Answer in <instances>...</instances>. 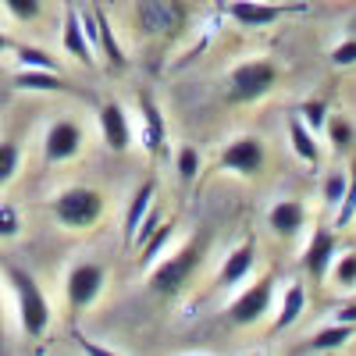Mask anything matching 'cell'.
I'll use <instances>...</instances> for the list:
<instances>
[{
    "mask_svg": "<svg viewBox=\"0 0 356 356\" xmlns=\"http://www.w3.org/2000/svg\"><path fill=\"white\" fill-rule=\"evenodd\" d=\"M8 282L15 285V292H18V317H22V332L29 335V339H40V335H47V328H50V303H47V296H43V289L29 278L25 271H18V267H11L8 271Z\"/></svg>",
    "mask_w": 356,
    "mask_h": 356,
    "instance_id": "1",
    "label": "cell"
},
{
    "mask_svg": "<svg viewBox=\"0 0 356 356\" xmlns=\"http://www.w3.org/2000/svg\"><path fill=\"white\" fill-rule=\"evenodd\" d=\"M104 214V196L97 189H65L54 200V218L65 228H89Z\"/></svg>",
    "mask_w": 356,
    "mask_h": 356,
    "instance_id": "2",
    "label": "cell"
},
{
    "mask_svg": "<svg viewBox=\"0 0 356 356\" xmlns=\"http://www.w3.org/2000/svg\"><path fill=\"white\" fill-rule=\"evenodd\" d=\"M196 264H200V246L196 243L193 246H182L178 253H171L168 260L157 264V271L150 275V289L157 296H178V292L186 289V282L193 278Z\"/></svg>",
    "mask_w": 356,
    "mask_h": 356,
    "instance_id": "3",
    "label": "cell"
},
{
    "mask_svg": "<svg viewBox=\"0 0 356 356\" xmlns=\"http://www.w3.org/2000/svg\"><path fill=\"white\" fill-rule=\"evenodd\" d=\"M278 79V68L271 61H243L239 68L232 72L228 79V89H232V100H239V104H250V100H260L267 89L275 86Z\"/></svg>",
    "mask_w": 356,
    "mask_h": 356,
    "instance_id": "4",
    "label": "cell"
},
{
    "mask_svg": "<svg viewBox=\"0 0 356 356\" xmlns=\"http://www.w3.org/2000/svg\"><path fill=\"white\" fill-rule=\"evenodd\" d=\"M107 271L100 264H75L68 275V303L75 310H86L89 303H97V296L104 292Z\"/></svg>",
    "mask_w": 356,
    "mask_h": 356,
    "instance_id": "5",
    "label": "cell"
},
{
    "mask_svg": "<svg viewBox=\"0 0 356 356\" xmlns=\"http://www.w3.org/2000/svg\"><path fill=\"white\" fill-rule=\"evenodd\" d=\"M271 292H275V278L267 275V278H260L257 285H250L246 292H239V300L228 307V317H232L235 324H253V321H260V317L267 314V307H271Z\"/></svg>",
    "mask_w": 356,
    "mask_h": 356,
    "instance_id": "6",
    "label": "cell"
},
{
    "mask_svg": "<svg viewBox=\"0 0 356 356\" xmlns=\"http://www.w3.org/2000/svg\"><path fill=\"white\" fill-rule=\"evenodd\" d=\"M82 146V129L75 122H54L50 132H47V143H43V154L50 164H61V161H72Z\"/></svg>",
    "mask_w": 356,
    "mask_h": 356,
    "instance_id": "7",
    "label": "cell"
},
{
    "mask_svg": "<svg viewBox=\"0 0 356 356\" xmlns=\"http://www.w3.org/2000/svg\"><path fill=\"white\" fill-rule=\"evenodd\" d=\"M260 164H264V146H260V139H253V136L232 139L225 150H221V168H228V171L253 175V171H260Z\"/></svg>",
    "mask_w": 356,
    "mask_h": 356,
    "instance_id": "8",
    "label": "cell"
},
{
    "mask_svg": "<svg viewBox=\"0 0 356 356\" xmlns=\"http://www.w3.org/2000/svg\"><path fill=\"white\" fill-rule=\"evenodd\" d=\"M332 260H335V232L332 228H317L314 239L303 253V267L314 282H324V275L332 271Z\"/></svg>",
    "mask_w": 356,
    "mask_h": 356,
    "instance_id": "9",
    "label": "cell"
},
{
    "mask_svg": "<svg viewBox=\"0 0 356 356\" xmlns=\"http://www.w3.org/2000/svg\"><path fill=\"white\" fill-rule=\"evenodd\" d=\"M100 129H104V143L111 146V150H129V143H132V129H129V118L125 111L118 107V104H107L100 111Z\"/></svg>",
    "mask_w": 356,
    "mask_h": 356,
    "instance_id": "10",
    "label": "cell"
},
{
    "mask_svg": "<svg viewBox=\"0 0 356 356\" xmlns=\"http://www.w3.org/2000/svg\"><path fill=\"white\" fill-rule=\"evenodd\" d=\"M228 11H232V18L239 22V25H271V22H278V18H282L285 11H292V8L260 4V0H232Z\"/></svg>",
    "mask_w": 356,
    "mask_h": 356,
    "instance_id": "11",
    "label": "cell"
},
{
    "mask_svg": "<svg viewBox=\"0 0 356 356\" xmlns=\"http://www.w3.org/2000/svg\"><path fill=\"white\" fill-rule=\"evenodd\" d=\"M267 225H271L278 235H296L303 225H307V211H303V203L300 200H282L271 207V214H267Z\"/></svg>",
    "mask_w": 356,
    "mask_h": 356,
    "instance_id": "12",
    "label": "cell"
},
{
    "mask_svg": "<svg viewBox=\"0 0 356 356\" xmlns=\"http://www.w3.org/2000/svg\"><path fill=\"white\" fill-rule=\"evenodd\" d=\"M65 50H68V57H75V61H82V65H93V43L86 40V33H82V18L68 8V15H65Z\"/></svg>",
    "mask_w": 356,
    "mask_h": 356,
    "instance_id": "13",
    "label": "cell"
},
{
    "mask_svg": "<svg viewBox=\"0 0 356 356\" xmlns=\"http://www.w3.org/2000/svg\"><path fill=\"white\" fill-rule=\"evenodd\" d=\"M289 143H292V150H296V157L300 161H307L310 168L321 161V150H317V139H314V132L307 129V122L300 114L296 118H289Z\"/></svg>",
    "mask_w": 356,
    "mask_h": 356,
    "instance_id": "14",
    "label": "cell"
},
{
    "mask_svg": "<svg viewBox=\"0 0 356 356\" xmlns=\"http://www.w3.org/2000/svg\"><path fill=\"white\" fill-rule=\"evenodd\" d=\"M139 22L146 33H168L178 22V8H168L161 0H139Z\"/></svg>",
    "mask_w": 356,
    "mask_h": 356,
    "instance_id": "15",
    "label": "cell"
},
{
    "mask_svg": "<svg viewBox=\"0 0 356 356\" xmlns=\"http://www.w3.org/2000/svg\"><path fill=\"white\" fill-rule=\"evenodd\" d=\"M303 307H307V289H303L300 282H296V285H289V289H285V300H282V310H278V321H275V332L292 328V324L300 321Z\"/></svg>",
    "mask_w": 356,
    "mask_h": 356,
    "instance_id": "16",
    "label": "cell"
},
{
    "mask_svg": "<svg viewBox=\"0 0 356 356\" xmlns=\"http://www.w3.org/2000/svg\"><path fill=\"white\" fill-rule=\"evenodd\" d=\"M15 86L18 89H33V93H61L65 82L57 72H43V68H29L22 75H15Z\"/></svg>",
    "mask_w": 356,
    "mask_h": 356,
    "instance_id": "17",
    "label": "cell"
},
{
    "mask_svg": "<svg viewBox=\"0 0 356 356\" xmlns=\"http://www.w3.org/2000/svg\"><path fill=\"white\" fill-rule=\"evenodd\" d=\"M253 243H243L239 250H235L228 260H225V267H221V285H235V282H239V278H246L250 275V267H253Z\"/></svg>",
    "mask_w": 356,
    "mask_h": 356,
    "instance_id": "18",
    "label": "cell"
},
{
    "mask_svg": "<svg viewBox=\"0 0 356 356\" xmlns=\"http://www.w3.org/2000/svg\"><path fill=\"white\" fill-rule=\"evenodd\" d=\"M93 15H97V43L104 47L111 68L122 72V68H125V54H122V47H118V40H114V29H111V22H107V15H104L100 8H97Z\"/></svg>",
    "mask_w": 356,
    "mask_h": 356,
    "instance_id": "19",
    "label": "cell"
},
{
    "mask_svg": "<svg viewBox=\"0 0 356 356\" xmlns=\"http://www.w3.org/2000/svg\"><path fill=\"white\" fill-rule=\"evenodd\" d=\"M139 107H143V122H146V146L150 150H161L164 143V122H161V111L150 97H139Z\"/></svg>",
    "mask_w": 356,
    "mask_h": 356,
    "instance_id": "20",
    "label": "cell"
},
{
    "mask_svg": "<svg viewBox=\"0 0 356 356\" xmlns=\"http://www.w3.org/2000/svg\"><path fill=\"white\" fill-rule=\"evenodd\" d=\"M349 339H353V324H342V321H339V324H332V328H321V332L307 342V349H321V353H324V349H342Z\"/></svg>",
    "mask_w": 356,
    "mask_h": 356,
    "instance_id": "21",
    "label": "cell"
},
{
    "mask_svg": "<svg viewBox=\"0 0 356 356\" xmlns=\"http://www.w3.org/2000/svg\"><path fill=\"white\" fill-rule=\"evenodd\" d=\"M150 203H154V182H143V186L136 189L132 203H129V218H125V232H129V235H132V232L139 228L143 214L150 211Z\"/></svg>",
    "mask_w": 356,
    "mask_h": 356,
    "instance_id": "22",
    "label": "cell"
},
{
    "mask_svg": "<svg viewBox=\"0 0 356 356\" xmlns=\"http://www.w3.org/2000/svg\"><path fill=\"white\" fill-rule=\"evenodd\" d=\"M324 129H328V139L335 143V150H346V146H353V139H356L353 122H346V118H328Z\"/></svg>",
    "mask_w": 356,
    "mask_h": 356,
    "instance_id": "23",
    "label": "cell"
},
{
    "mask_svg": "<svg viewBox=\"0 0 356 356\" xmlns=\"http://www.w3.org/2000/svg\"><path fill=\"white\" fill-rule=\"evenodd\" d=\"M18 65H25V68H43V72H57V61H54L47 50H36V47H18Z\"/></svg>",
    "mask_w": 356,
    "mask_h": 356,
    "instance_id": "24",
    "label": "cell"
},
{
    "mask_svg": "<svg viewBox=\"0 0 356 356\" xmlns=\"http://www.w3.org/2000/svg\"><path fill=\"white\" fill-rule=\"evenodd\" d=\"M18 164H22V150L18 143H0V182L18 175Z\"/></svg>",
    "mask_w": 356,
    "mask_h": 356,
    "instance_id": "25",
    "label": "cell"
},
{
    "mask_svg": "<svg viewBox=\"0 0 356 356\" xmlns=\"http://www.w3.org/2000/svg\"><path fill=\"white\" fill-rule=\"evenodd\" d=\"M300 118L307 122L310 132H321L324 122H328V104H324V100H307V104L300 107Z\"/></svg>",
    "mask_w": 356,
    "mask_h": 356,
    "instance_id": "26",
    "label": "cell"
},
{
    "mask_svg": "<svg viewBox=\"0 0 356 356\" xmlns=\"http://www.w3.org/2000/svg\"><path fill=\"white\" fill-rule=\"evenodd\" d=\"M157 228H161V211H157V207L150 203V211H146V214H143V221H139V228L132 232V246H136V250H143V243H146V239H150V235H154Z\"/></svg>",
    "mask_w": 356,
    "mask_h": 356,
    "instance_id": "27",
    "label": "cell"
},
{
    "mask_svg": "<svg viewBox=\"0 0 356 356\" xmlns=\"http://www.w3.org/2000/svg\"><path fill=\"white\" fill-rule=\"evenodd\" d=\"M353 218H356V168H353V175H349L346 196H342V203H339V218H335V225H339V228H346Z\"/></svg>",
    "mask_w": 356,
    "mask_h": 356,
    "instance_id": "28",
    "label": "cell"
},
{
    "mask_svg": "<svg viewBox=\"0 0 356 356\" xmlns=\"http://www.w3.org/2000/svg\"><path fill=\"white\" fill-rule=\"evenodd\" d=\"M332 267H335V285L356 289V253H346V257L332 260Z\"/></svg>",
    "mask_w": 356,
    "mask_h": 356,
    "instance_id": "29",
    "label": "cell"
},
{
    "mask_svg": "<svg viewBox=\"0 0 356 356\" xmlns=\"http://www.w3.org/2000/svg\"><path fill=\"white\" fill-rule=\"evenodd\" d=\"M346 186H349V175L332 171L328 178H324V203H328V207H339L342 196H346Z\"/></svg>",
    "mask_w": 356,
    "mask_h": 356,
    "instance_id": "30",
    "label": "cell"
},
{
    "mask_svg": "<svg viewBox=\"0 0 356 356\" xmlns=\"http://www.w3.org/2000/svg\"><path fill=\"white\" fill-rule=\"evenodd\" d=\"M168 239H171V221H168V225H161V228L150 235V239L143 243V250H139V253H143V264H154V257L168 246Z\"/></svg>",
    "mask_w": 356,
    "mask_h": 356,
    "instance_id": "31",
    "label": "cell"
},
{
    "mask_svg": "<svg viewBox=\"0 0 356 356\" xmlns=\"http://www.w3.org/2000/svg\"><path fill=\"white\" fill-rule=\"evenodd\" d=\"M175 168H178V178H196V171H200V154L193 150V146H182L178 150V157H175Z\"/></svg>",
    "mask_w": 356,
    "mask_h": 356,
    "instance_id": "32",
    "label": "cell"
},
{
    "mask_svg": "<svg viewBox=\"0 0 356 356\" xmlns=\"http://www.w3.org/2000/svg\"><path fill=\"white\" fill-rule=\"evenodd\" d=\"M4 8L18 18V22H33L43 11V0H4Z\"/></svg>",
    "mask_w": 356,
    "mask_h": 356,
    "instance_id": "33",
    "label": "cell"
},
{
    "mask_svg": "<svg viewBox=\"0 0 356 356\" xmlns=\"http://www.w3.org/2000/svg\"><path fill=\"white\" fill-rule=\"evenodd\" d=\"M18 228H22V218H18L15 207H11V203L0 207V239H15Z\"/></svg>",
    "mask_w": 356,
    "mask_h": 356,
    "instance_id": "34",
    "label": "cell"
},
{
    "mask_svg": "<svg viewBox=\"0 0 356 356\" xmlns=\"http://www.w3.org/2000/svg\"><path fill=\"white\" fill-rule=\"evenodd\" d=\"M332 65H335V68L356 65V40H346V43H339V47L332 50Z\"/></svg>",
    "mask_w": 356,
    "mask_h": 356,
    "instance_id": "35",
    "label": "cell"
},
{
    "mask_svg": "<svg viewBox=\"0 0 356 356\" xmlns=\"http://www.w3.org/2000/svg\"><path fill=\"white\" fill-rule=\"evenodd\" d=\"M335 321H342V324H356V303H349V307H342V310L335 314Z\"/></svg>",
    "mask_w": 356,
    "mask_h": 356,
    "instance_id": "36",
    "label": "cell"
},
{
    "mask_svg": "<svg viewBox=\"0 0 356 356\" xmlns=\"http://www.w3.org/2000/svg\"><path fill=\"white\" fill-rule=\"evenodd\" d=\"M86 353H93V356H111L114 349H104V346H93V342H86Z\"/></svg>",
    "mask_w": 356,
    "mask_h": 356,
    "instance_id": "37",
    "label": "cell"
},
{
    "mask_svg": "<svg viewBox=\"0 0 356 356\" xmlns=\"http://www.w3.org/2000/svg\"><path fill=\"white\" fill-rule=\"evenodd\" d=\"M8 47H11V40H8L4 33H0V50H8Z\"/></svg>",
    "mask_w": 356,
    "mask_h": 356,
    "instance_id": "38",
    "label": "cell"
}]
</instances>
